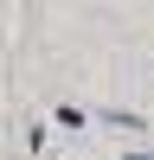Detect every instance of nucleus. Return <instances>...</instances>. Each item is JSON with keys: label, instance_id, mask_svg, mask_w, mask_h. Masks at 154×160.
Wrapping results in <instances>:
<instances>
[{"label": "nucleus", "instance_id": "f257e3e1", "mask_svg": "<svg viewBox=\"0 0 154 160\" xmlns=\"http://www.w3.org/2000/svg\"><path fill=\"white\" fill-rule=\"evenodd\" d=\"M90 122V109H77V102H64V109H58V128H84Z\"/></svg>", "mask_w": 154, "mask_h": 160}, {"label": "nucleus", "instance_id": "f03ea898", "mask_svg": "<svg viewBox=\"0 0 154 160\" xmlns=\"http://www.w3.org/2000/svg\"><path fill=\"white\" fill-rule=\"evenodd\" d=\"M128 160H154V148H135V154H128Z\"/></svg>", "mask_w": 154, "mask_h": 160}]
</instances>
